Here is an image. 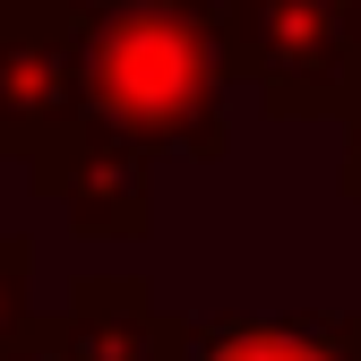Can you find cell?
<instances>
[{
  "label": "cell",
  "mask_w": 361,
  "mask_h": 361,
  "mask_svg": "<svg viewBox=\"0 0 361 361\" xmlns=\"http://www.w3.org/2000/svg\"><path fill=\"white\" fill-rule=\"evenodd\" d=\"M26 284H35V241L0 233V336L26 319Z\"/></svg>",
  "instance_id": "8"
},
{
  "label": "cell",
  "mask_w": 361,
  "mask_h": 361,
  "mask_svg": "<svg viewBox=\"0 0 361 361\" xmlns=\"http://www.w3.org/2000/svg\"><path fill=\"white\" fill-rule=\"evenodd\" d=\"M61 327L78 344V361H180L190 319H172L155 301V284L138 267H112V276H78Z\"/></svg>",
  "instance_id": "5"
},
{
  "label": "cell",
  "mask_w": 361,
  "mask_h": 361,
  "mask_svg": "<svg viewBox=\"0 0 361 361\" xmlns=\"http://www.w3.org/2000/svg\"><path fill=\"white\" fill-rule=\"evenodd\" d=\"M353 361H361V319H353Z\"/></svg>",
  "instance_id": "10"
},
{
  "label": "cell",
  "mask_w": 361,
  "mask_h": 361,
  "mask_svg": "<svg viewBox=\"0 0 361 361\" xmlns=\"http://www.w3.org/2000/svg\"><path fill=\"white\" fill-rule=\"evenodd\" d=\"M224 78L267 121H336L361 95V9L344 0H207Z\"/></svg>",
  "instance_id": "2"
},
{
  "label": "cell",
  "mask_w": 361,
  "mask_h": 361,
  "mask_svg": "<svg viewBox=\"0 0 361 361\" xmlns=\"http://www.w3.org/2000/svg\"><path fill=\"white\" fill-rule=\"evenodd\" d=\"M26 190L52 198L69 215V233H86V241H147V224H155V155L78 112L43 155H26Z\"/></svg>",
  "instance_id": "3"
},
{
  "label": "cell",
  "mask_w": 361,
  "mask_h": 361,
  "mask_svg": "<svg viewBox=\"0 0 361 361\" xmlns=\"http://www.w3.org/2000/svg\"><path fill=\"white\" fill-rule=\"evenodd\" d=\"M0 361H78V344H69L61 319H35V310H26V319L0 336Z\"/></svg>",
  "instance_id": "7"
},
{
  "label": "cell",
  "mask_w": 361,
  "mask_h": 361,
  "mask_svg": "<svg viewBox=\"0 0 361 361\" xmlns=\"http://www.w3.org/2000/svg\"><path fill=\"white\" fill-rule=\"evenodd\" d=\"M180 361H353V319H327V310H293V319L215 310L180 336Z\"/></svg>",
  "instance_id": "6"
},
{
  "label": "cell",
  "mask_w": 361,
  "mask_h": 361,
  "mask_svg": "<svg viewBox=\"0 0 361 361\" xmlns=\"http://www.w3.org/2000/svg\"><path fill=\"white\" fill-rule=\"evenodd\" d=\"M78 18H0V155L26 164L78 121Z\"/></svg>",
  "instance_id": "4"
},
{
  "label": "cell",
  "mask_w": 361,
  "mask_h": 361,
  "mask_svg": "<svg viewBox=\"0 0 361 361\" xmlns=\"http://www.w3.org/2000/svg\"><path fill=\"white\" fill-rule=\"evenodd\" d=\"M344 9H361V0H344Z\"/></svg>",
  "instance_id": "11"
},
{
  "label": "cell",
  "mask_w": 361,
  "mask_h": 361,
  "mask_svg": "<svg viewBox=\"0 0 361 361\" xmlns=\"http://www.w3.org/2000/svg\"><path fill=\"white\" fill-rule=\"evenodd\" d=\"M78 112L112 129V138L190 164L233 155V78H224V43L207 0H86L78 26Z\"/></svg>",
  "instance_id": "1"
},
{
  "label": "cell",
  "mask_w": 361,
  "mask_h": 361,
  "mask_svg": "<svg viewBox=\"0 0 361 361\" xmlns=\"http://www.w3.org/2000/svg\"><path fill=\"white\" fill-rule=\"evenodd\" d=\"M336 121H344V155H336V190H344V198L361 207V95H353V104H344Z\"/></svg>",
  "instance_id": "9"
}]
</instances>
